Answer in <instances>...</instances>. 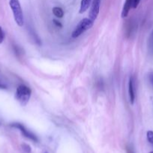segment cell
Segmentation results:
<instances>
[{
  "label": "cell",
  "mask_w": 153,
  "mask_h": 153,
  "mask_svg": "<svg viewBox=\"0 0 153 153\" xmlns=\"http://www.w3.org/2000/svg\"><path fill=\"white\" fill-rule=\"evenodd\" d=\"M32 91L25 85H21L16 88L15 98L22 106L26 105L31 97Z\"/></svg>",
  "instance_id": "cell-1"
},
{
  "label": "cell",
  "mask_w": 153,
  "mask_h": 153,
  "mask_svg": "<svg viewBox=\"0 0 153 153\" xmlns=\"http://www.w3.org/2000/svg\"><path fill=\"white\" fill-rule=\"evenodd\" d=\"M9 5L13 13L15 22L20 27H22L24 25V17L19 0H10Z\"/></svg>",
  "instance_id": "cell-2"
},
{
  "label": "cell",
  "mask_w": 153,
  "mask_h": 153,
  "mask_svg": "<svg viewBox=\"0 0 153 153\" xmlns=\"http://www.w3.org/2000/svg\"><path fill=\"white\" fill-rule=\"evenodd\" d=\"M93 24H94V21L90 19L89 18H84V19H82V20L80 21V22L77 24L76 28H74V30L72 32V37L76 38V37L80 36L82 33L86 31L87 30L90 29L93 26Z\"/></svg>",
  "instance_id": "cell-3"
},
{
  "label": "cell",
  "mask_w": 153,
  "mask_h": 153,
  "mask_svg": "<svg viewBox=\"0 0 153 153\" xmlns=\"http://www.w3.org/2000/svg\"><path fill=\"white\" fill-rule=\"evenodd\" d=\"M10 126L13 127V128H17L20 131V132L22 133V135L24 136L26 138L29 139V140H32L34 142H38V137L33 134L32 131H30L29 130L27 129L22 123H14L10 124Z\"/></svg>",
  "instance_id": "cell-4"
},
{
  "label": "cell",
  "mask_w": 153,
  "mask_h": 153,
  "mask_svg": "<svg viewBox=\"0 0 153 153\" xmlns=\"http://www.w3.org/2000/svg\"><path fill=\"white\" fill-rule=\"evenodd\" d=\"M100 0H92L91 8L89 11V19L94 21L98 16L99 10H100Z\"/></svg>",
  "instance_id": "cell-5"
},
{
  "label": "cell",
  "mask_w": 153,
  "mask_h": 153,
  "mask_svg": "<svg viewBox=\"0 0 153 153\" xmlns=\"http://www.w3.org/2000/svg\"><path fill=\"white\" fill-rule=\"evenodd\" d=\"M128 94L129 100H130V104L133 105L134 103L135 100V89H134V83L133 77L130 78L128 83Z\"/></svg>",
  "instance_id": "cell-6"
},
{
  "label": "cell",
  "mask_w": 153,
  "mask_h": 153,
  "mask_svg": "<svg viewBox=\"0 0 153 153\" xmlns=\"http://www.w3.org/2000/svg\"><path fill=\"white\" fill-rule=\"evenodd\" d=\"M132 7V0H125L122 10V17L124 18L128 15L129 11Z\"/></svg>",
  "instance_id": "cell-7"
},
{
  "label": "cell",
  "mask_w": 153,
  "mask_h": 153,
  "mask_svg": "<svg viewBox=\"0 0 153 153\" xmlns=\"http://www.w3.org/2000/svg\"><path fill=\"white\" fill-rule=\"evenodd\" d=\"M92 0H81L80 7V13H82L88 10Z\"/></svg>",
  "instance_id": "cell-8"
},
{
  "label": "cell",
  "mask_w": 153,
  "mask_h": 153,
  "mask_svg": "<svg viewBox=\"0 0 153 153\" xmlns=\"http://www.w3.org/2000/svg\"><path fill=\"white\" fill-rule=\"evenodd\" d=\"M52 13L58 18H62L63 16H64V11L59 7H54L52 8Z\"/></svg>",
  "instance_id": "cell-9"
},
{
  "label": "cell",
  "mask_w": 153,
  "mask_h": 153,
  "mask_svg": "<svg viewBox=\"0 0 153 153\" xmlns=\"http://www.w3.org/2000/svg\"><path fill=\"white\" fill-rule=\"evenodd\" d=\"M148 51H149L152 54H153V31L151 33V34H150L149 39H148Z\"/></svg>",
  "instance_id": "cell-10"
},
{
  "label": "cell",
  "mask_w": 153,
  "mask_h": 153,
  "mask_svg": "<svg viewBox=\"0 0 153 153\" xmlns=\"http://www.w3.org/2000/svg\"><path fill=\"white\" fill-rule=\"evenodd\" d=\"M147 140L149 142L150 144L153 146V131H148L146 133Z\"/></svg>",
  "instance_id": "cell-11"
},
{
  "label": "cell",
  "mask_w": 153,
  "mask_h": 153,
  "mask_svg": "<svg viewBox=\"0 0 153 153\" xmlns=\"http://www.w3.org/2000/svg\"><path fill=\"white\" fill-rule=\"evenodd\" d=\"M22 151H23L25 153H30L32 151L31 147H30L28 144H26V143L22 144Z\"/></svg>",
  "instance_id": "cell-12"
},
{
  "label": "cell",
  "mask_w": 153,
  "mask_h": 153,
  "mask_svg": "<svg viewBox=\"0 0 153 153\" xmlns=\"http://www.w3.org/2000/svg\"><path fill=\"white\" fill-rule=\"evenodd\" d=\"M148 79L150 85H151V86L153 88V71L149 72V73H148Z\"/></svg>",
  "instance_id": "cell-13"
},
{
  "label": "cell",
  "mask_w": 153,
  "mask_h": 153,
  "mask_svg": "<svg viewBox=\"0 0 153 153\" xmlns=\"http://www.w3.org/2000/svg\"><path fill=\"white\" fill-rule=\"evenodd\" d=\"M4 40V32L3 31L2 28L0 26V43H2Z\"/></svg>",
  "instance_id": "cell-14"
},
{
  "label": "cell",
  "mask_w": 153,
  "mask_h": 153,
  "mask_svg": "<svg viewBox=\"0 0 153 153\" xmlns=\"http://www.w3.org/2000/svg\"><path fill=\"white\" fill-rule=\"evenodd\" d=\"M140 1V0H132V7L133 8H136Z\"/></svg>",
  "instance_id": "cell-15"
},
{
  "label": "cell",
  "mask_w": 153,
  "mask_h": 153,
  "mask_svg": "<svg viewBox=\"0 0 153 153\" xmlns=\"http://www.w3.org/2000/svg\"><path fill=\"white\" fill-rule=\"evenodd\" d=\"M126 152H127V153H135L134 152L133 149H132V148L130 147V146H127L126 147Z\"/></svg>",
  "instance_id": "cell-16"
},
{
  "label": "cell",
  "mask_w": 153,
  "mask_h": 153,
  "mask_svg": "<svg viewBox=\"0 0 153 153\" xmlns=\"http://www.w3.org/2000/svg\"><path fill=\"white\" fill-rule=\"evenodd\" d=\"M53 22H54V24H55V25H56V26L60 27V28H61V27L62 26V24L60 23V22H58V21H57V20H56V19H54Z\"/></svg>",
  "instance_id": "cell-17"
},
{
  "label": "cell",
  "mask_w": 153,
  "mask_h": 153,
  "mask_svg": "<svg viewBox=\"0 0 153 153\" xmlns=\"http://www.w3.org/2000/svg\"><path fill=\"white\" fill-rule=\"evenodd\" d=\"M6 85L4 84H3L2 82H0V89H5Z\"/></svg>",
  "instance_id": "cell-18"
},
{
  "label": "cell",
  "mask_w": 153,
  "mask_h": 153,
  "mask_svg": "<svg viewBox=\"0 0 153 153\" xmlns=\"http://www.w3.org/2000/svg\"><path fill=\"white\" fill-rule=\"evenodd\" d=\"M149 153H153V151H152V152H150Z\"/></svg>",
  "instance_id": "cell-19"
},
{
  "label": "cell",
  "mask_w": 153,
  "mask_h": 153,
  "mask_svg": "<svg viewBox=\"0 0 153 153\" xmlns=\"http://www.w3.org/2000/svg\"><path fill=\"white\" fill-rule=\"evenodd\" d=\"M44 153H48V152H44Z\"/></svg>",
  "instance_id": "cell-20"
}]
</instances>
